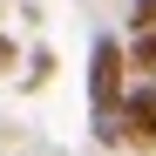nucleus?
<instances>
[{
    "mask_svg": "<svg viewBox=\"0 0 156 156\" xmlns=\"http://www.w3.org/2000/svg\"><path fill=\"white\" fill-rule=\"evenodd\" d=\"M122 41L115 34H102L95 41V55H88V102H95V115H109L115 102H122Z\"/></svg>",
    "mask_w": 156,
    "mask_h": 156,
    "instance_id": "nucleus-1",
    "label": "nucleus"
},
{
    "mask_svg": "<svg viewBox=\"0 0 156 156\" xmlns=\"http://www.w3.org/2000/svg\"><path fill=\"white\" fill-rule=\"evenodd\" d=\"M115 129L136 149H156V88H136L129 102H115Z\"/></svg>",
    "mask_w": 156,
    "mask_h": 156,
    "instance_id": "nucleus-2",
    "label": "nucleus"
},
{
    "mask_svg": "<svg viewBox=\"0 0 156 156\" xmlns=\"http://www.w3.org/2000/svg\"><path fill=\"white\" fill-rule=\"evenodd\" d=\"M122 61H136V68H156V34H136L122 48Z\"/></svg>",
    "mask_w": 156,
    "mask_h": 156,
    "instance_id": "nucleus-3",
    "label": "nucleus"
},
{
    "mask_svg": "<svg viewBox=\"0 0 156 156\" xmlns=\"http://www.w3.org/2000/svg\"><path fill=\"white\" fill-rule=\"evenodd\" d=\"M129 27H136V34H156V0H136V7H129Z\"/></svg>",
    "mask_w": 156,
    "mask_h": 156,
    "instance_id": "nucleus-4",
    "label": "nucleus"
},
{
    "mask_svg": "<svg viewBox=\"0 0 156 156\" xmlns=\"http://www.w3.org/2000/svg\"><path fill=\"white\" fill-rule=\"evenodd\" d=\"M14 61H20V48H14V41H7V34H0V75H7V68H14Z\"/></svg>",
    "mask_w": 156,
    "mask_h": 156,
    "instance_id": "nucleus-5",
    "label": "nucleus"
}]
</instances>
